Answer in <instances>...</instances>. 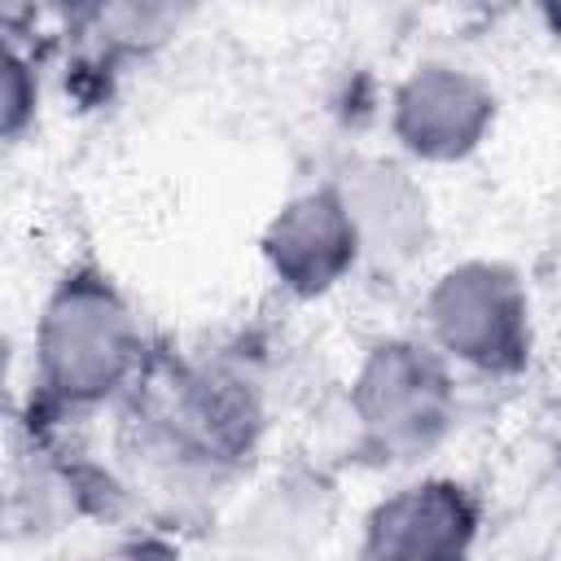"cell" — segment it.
Instances as JSON below:
<instances>
[{
	"instance_id": "7c38bea8",
	"label": "cell",
	"mask_w": 561,
	"mask_h": 561,
	"mask_svg": "<svg viewBox=\"0 0 561 561\" xmlns=\"http://www.w3.org/2000/svg\"><path fill=\"white\" fill-rule=\"evenodd\" d=\"M92 561H180L175 548L158 535H131V539H118L110 543L105 552H96Z\"/></svg>"
},
{
	"instance_id": "6da1fadb",
	"label": "cell",
	"mask_w": 561,
	"mask_h": 561,
	"mask_svg": "<svg viewBox=\"0 0 561 561\" xmlns=\"http://www.w3.org/2000/svg\"><path fill=\"white\" fill-rule=\"evenodd\" d=\"M140 373L145 333L127 294L96 263L66 267L35 320V416H83L140 386Z\"/></svg>"
},
{
	"instance_id": "4fadbf2b",
	"label": "cell",
	"mask_w": 561,
	"mask_h": 561,
	"mask_svg": "<svg viewBox=\"0 0 561 561\" xmlns=\"http://www.w3.org/2000/svg\"><path fill=\"white\" fill-rule=\"evenodd\" d=\"M539 13H543V22H548V31H552V35H561V0H552V4H543Z\"/></svg>"
},
{
	"instance_id": "277c9868",
	"label": "cell",
	"mask_w": 561,
	"mask_h": 561,
	"mask_svg": "<svg viewBox=\"0 0 561 561\" xmlns=\"http://www.w3.org/2000/svg\"><path fill=\"white\" fill-rule=\"evenodd\" d=\"M425 342L482 377H517L535 355L526 280L500 259H465L425 294Z\"/></svg>"
},
{
	"instance_id": "8992f818",
	"label": "cell",
	"mask_w": 561,
	"mask_h": 561,
	"mask_svg": "<svg viewBox=\"0 0 561 561\" xmlns=\"http://www.w3.org/2000/svg\"><path fill=\"white\" fill-rule=\"evenodd\" d=\"M482 508L456 478H421L373 504L359 561H473Z\"/></svg>"
},
{
	"instance_id": "3957f363",
	"label": "cell",
	"mask_w": 561,
	"mask_h": 561,
	"mask_svg": "<svg viewBox=\"0 0 561 561\" xmlns=\"http://www.w3.org/2000/svg\"><path fill=\"white\" fill-rule=\"evenodd\" d=\"M351 421L364 456L381 465L425 460L456 425L451 364L425 337H386L368 346L351 381Z\"/></svg>"
},
{
	"instance_id": "ba28073f",
	"label": "cell",
	"mask_w": 561,
	"mask_h": 561,
	"mask_svg": "<svg viewBox=\"0 0 561 561\" xmlns=\"http://www.w3.org/2000/svg\"><path fill=\"white\" fill-rule=\"evenodd\" d=\"M333 184L351 210L364 263L381 272H403L430 250V202L408 167L386 158H359Z\"/></svg>"
},
{
	"instance_id": "9c48e42d",
	"label": "cell",
	"mask_w": 561,
	"mask_h": 561,
	"mask_svg": "<svg viewBox=\"0 0 561 561\" xmlns=\"http://www.w3.org/2000/svg\"><path fill=\"white\" fill-rule=\"evenodd\" d=\"M333 530V482L289 469L267 482L232 522V548L250 561H307Z\"/></svg>"
},
{
	"instance_id": "8fae6325",
	"label": "cell",
	"mask_w": 561,
	"mask_h": 561,
	"mask_svg": "<svg viewBox=\"0 0 561 561\" xmlns=\"http://www.w3.org/2000/svg\"><path fill=\"white\" fill-rule=\"evenodd\" d=\"M39 110V70L35 57L22 53L13 39H4V61H0V131L9 145L22 140V131L35 123Z\"/></svg>"
},
{
	"instance_id": "52a82bcc",
	"label": "cell",
	"mask_w": 561,
	"mask_h": 561,
	"mask_svg": "<svg viewBox=\"0 0 561 561\" xmlns=\"http://www.w3.org/2000/svg\"><path fill=\"white\" fill-rule=\"evenodd\" d=\"M259 254L272 280L294 298H320L337 289L355 272V263H364L351 210L333 180L289 197L267 219Z\"/></svg>"
},
{
	"instance_id": "30bf717a",
	"label": "cell",
	"mask_w": 561,
	"mask_h": 561,
	"mask_svg": "<svg viewBox=\"0 0 561 561\" xmlns=\"http://www.w3.org/2000/svg\"><path fill=\"white\" fill-rule=\"evenodd\" d=\"M114 500V486L101 469L70 460L53 447H31V456L18 465L9 513L13 526H31L35 535L61 530L79 517H105Z\"/></svg>"
},
{
	"instance_id": "7a4b0ae2",
	"label": "cell",
	"mask_w": 561,
	"mask_h": 561,
	"mask_svg": "<svg viewBox=\"0 0 561 561\" xmlns=\"http://www.w3.org/2000/svg\"><path fill=\"white\" fill-rule=\"evenodd\" d=\"M145 451L175 478L219 482L237 473L267 425L263 377L241 355L175 364L167 386L140 403Z\"/></svg>"
},
{
	"instance_id": "5b68a950",
	"label": "cell",
	"mask_w": 561,
	"mask_h": 561,
	"mask_svg": "<svg viewBox=\"0 0 561 561\" xmlns=\"http://www.w3.org/2000/svg\"><path fill=\"white\" fill-rule=\"evenodd\" d=\"M495 92L465 66L425 61L390 96V136L412 162H465L495 127Z\"/></svg>"
}]
</instances>
